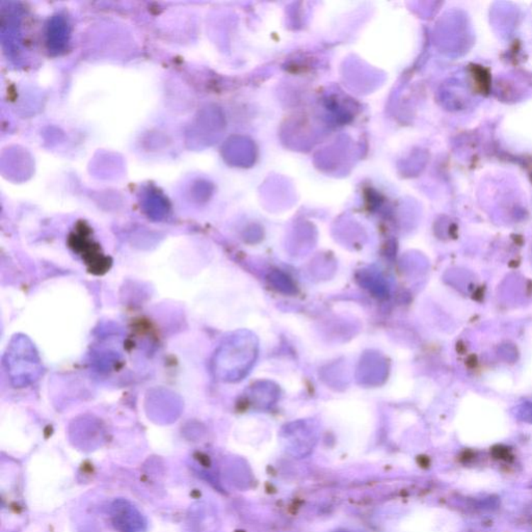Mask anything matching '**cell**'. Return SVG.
<instances>
[{"label": "cell", "mask_w": 532, "mask_h": 532, "mask_svg": "<svg viewBox=\"0 0 532 532\" xmlns=\"http://www.w3.org/2000/svg\"><path fill=\"white\" fill-rule=\"evenodd\" d=\"M466 364L469 368L475 367V366L477 365V358H476V355H470V357L468 358V360H467Z\"/></svg>", "instance_id": "6da1fadb"}, {"label": "cell", "mask_w": 532, "mask_h": 532, "mask_svg": "<svg viewBox=\"0 0 532 532\" xmlns=\"http://www.w3.org/2000/svg\"><path fill=\"white\" fill-rule=\"evenodd\" d=\"M457 350L458 352L460 353V354L462 355V353L466 350V348H465L464 344H462V342H460V343L457 344Z\"/></svg>", "instance_id": "7a4b0ae2"}]
</instances>
